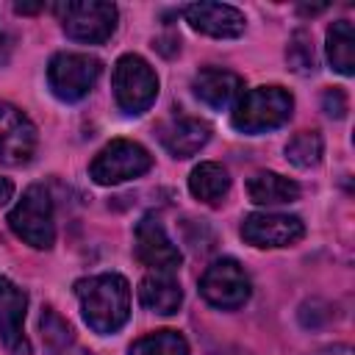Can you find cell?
I'll list each match as a JSON object with an SVG mask.
<instances>
[{
    "instance_id": "cell-24",
    "label": "cell",
    "mask_w": 355,
    "mask_h": 355,
    "mask_svg": "<svg viewBox=\"0 0 355 355\" xmlns=\"http://www.w3.org/2000/svg\"><path fill=\"white\" fill-rule=\"evenodd\" d=\"M347 108H349V103H347L344 89H338V86L324 89V94H322V111H324L327 116L341 119V116H347Z\"/></svg>"
},
{
    "instance_id": "cell-5",
    "label": "cell",
    "mask_w": 355,
    "mask_h": 355,
    "mask_svg": "<svg viewBox=\"0 0 355 355\" xmlns=\"http://www.w3.org/2000/svg\"><path fill=\"white\" fill-rule=\"evenodd\" d=\"M111 83H114L116 105L130 116L144 114L158 97V75L136 53H125L116 58Z\"/></svg>"
},
{
    "instance_id": "cell-2",
    "label": "cell",
    "mask_w": 355,
    "mask_h": 355,
    "mask_svg": "<svg viewBox=\"0 0 355 355\" xmlns=\"http://www.w3.org/2000/svg\"><path fill=\"white\" fill-rule=\"evenodd\" d=\"M294 97L283 86H255L244 92L230 114V122L239 133H266L291 119Z\"/></svg>"
},
{
    "instance_id": "cell-22",
    "label": "cell",
    "mask_w": 355,
    "mask_h": 355,
    "mask_svg": "<svg viewBox=\"0 0 355 355\" xmlns=\"http://www.w3.org/2000/svg\"><path fill=\"white\" fill-rule=\"evenodd\" d=\"M39 327H42V341H44L50 355H69L72 352V347H75L72 327L53 308H42Z\"/></svg>"
},
{
    "instance_id": "cell-15",
    "label": "cell",
    "mask_w": 355,
    "mask_h": 355,
    "mask_svg": "<svg viewBox=\"0 0 355 355\" xmlns=\"http://www.w3.org/2000/svg\"><path fill=\"white\" fill-rule=\"evenodd\" d=\"M211 139V125L197 116H180L164 128L161 141L172 158H191L200 153Z\"/></svg>"
},
{
    "instance_id": "cell-6",
    "label": "cell",
    "mask_w": 355,
    "mask_h": 355,
    "mask_svg": "<svg viewBox=\"0 0 355 355\" xmlns=\"http://www.w3.org/2000/svg\"><path fill=\"white\" fill-rule=\"evenodd\" d=\"M153 169V155L147 147L130 139L108 141L89 164V178L97 186H116L133 178H141Z\"/></svg>"
},
{
    "instance_id": "cell-26",
    "label": "cell",
    "mask_w": 355,
    "mask_h": 355,
    "mask_svg": "<svg viewBox=\"0 0 355 355\" xmlns=\"http://www.w3.org/2000/svg\"><path fill=\"white\" fill-rule=\"evenodd\" d=\"M8 53H11V39L6 31H0V64L8 61Z\"/></svg>"
},
{
    "instance_id": "cell-13",
    "label": "cell",
    "mask_w": 355,
    "mask_h": 355,
    "mask_svg": "<svg viewBox=\"0 0 355 355\" xmlns=\"http://www.w3.org/2000/svg\"><path fill=\"white\" fill-rule=\"evenodd\" d=\"M183 14L197 33H205L214 39H236L244 33V25H247L244 14L227 3H191L186 6Z\"/></svg>"
},
{
    "instance_id": "cell-7",
    "label": "cell",
    "mask_w": 355,
    "mask_h": 355,
    "mask_svg": "<svg viewBox=\"0 0 355 355\" xmlns=\"http://www.w3.org/2000/svg\"><path fill=\"white\" fill-rule=\"evenodd\" d=\"M103 72V61L89 53H55L47 64V86L61 103L83 100Z\"/></svg>"
},
{
    "instance_id": "cell-19",
    "label": "cell",
    "mask_w": 355,
    "mask_h": 355,
    "mask_svg": "<svg viewBox=\"0 0 355 355\" xmlns=\"http://www.w3.org/2000/svg\"><path fill=\"white\" fill-rule=\"evenodd\" d=\"M327 61L336 72L352 75L355 72V33L349 19H336L327 28Z\"/></svg>"
},
{
    "instance_id": "cell-1",
    "label": "cell",
    "mask_w": 355,
    "mask_h": 355,
    "mask_svg": "<svg viewBox=\"0 0 355 355\" xmlns=\"http://www.w3.org/2000/svg\"><path fill=\"white\" fill-rule=\"evenodd\" d=\"M75 297L86 324L100 333H116L130 316V283L116 272L92 275L75 283Z\"/></svg>"
},
{
    "instance_id": "cell-12",
    "label": "cell",
    "mask_w": 355,
    "mask_h": 355,
    "mask_svg": "<svg viewBox=\"0 0 355 355\" xmlns=\"http://www.w3.org/2000/svg\"><path fill=\"white\" fill-rule=\"evenodd\" d=\"M136 258L153 272H169V275L183 261L180 250L175 247V241L166 236L164 225L153 214L141 216L136 225Z\"/></svg>"
},
{
    "instance_id": "cell-21",
    "label": "cell",
    "mask_w": 355,
    "mask_h": 355,
    "mask_svg": "<svg viewBox=\"0 0 355 355\" xmlns=\"http://www.w3.org/2000/svg\"><path fill=\"white\" fill-rule=\"evenodd\" d=\"M322 155H324V139L319 130H300L286 144V158L300 169L316 166L322 161Z\"/></svg>"
},
{
    "instance_id": "cell-29",
    "label": "cell",
    "mask_w": 355,
    "mask_h": 355,
    "mask_svg": "<svg viewBox=\"0 0 355 355\" xmlns=\"http://www.w3.org/2000/svg\"><path fill=\"white\" fill-rule=\"evenodd\" d=\"M327 6H300V14H319V11H324Z\"/></svg>"
},
{
    "instance_id": "cell-4",
    "label": "cell",
    "mask_w": 355,
    "mask_h": 355,
    "mask_svg": "<svg viewBox=\"0 0 355 355\" xmlns=\"http://www.w3.org/2000/svg\"><path fill=\"white\" fill-rule=\"evenodd\" d=\"M61 28L69 39L83 44H103L114 36L119 11L114 3L105 0H69L55 6Z\"/></svg>"
},
{
    "instance_id": "cell-17",
    "label": "cell",
    "mask_w": 355,
    "mask_h": 355,
    "mask_svg": "<svg viewBox=\"0 0 355 355\" xmlns=\"http://www.w3.org/2000/svg\"><path fill=\"white\" fill-rule=\"evenodd\" d=\"M189 191L205 205H219L230 191V175L222 164L202 161L189 175Z\"/></svg>"
},
{
    "instance_id": "cell-25",
    "label": "cell",
    "mask_w": 355,
    "mask_h": 355,
    "mask_svg": "<svg viewBox=\"0 0 355 355\" xmlns=\"http://www.w3.org/2000/svg\"><path fill=\"white\" fill-rule=\"evenodd\" d=\"M11 197H14V183H11L8 178H3V175H0V208H3Z\"/></svg>"
},
{
    "instance_id": "cell-3",
    "label": "cell",
    "mask_w": 355,
    "mask_h": 355,
    "mask_svg": "<svg viewBox=\"0 0 355 355\" xmlns=\"http://www.w3.org/2000/svg\"><path fill=\"white\" fill-rule=\"evenodd\" d=\"M8 227L25 244L36 250H50L55 241V216H53L50 191L39 183L28 186L22 191V200L8 214Z\"/></svg>"
},
{
    "instance_id": "cell-23",
    "label": "cell",
    "mask_w": 355,
    "mask_h": 355,
    "mask_svg": "<svg viewBox=\"0 0 355 355\" xmlns=\"http://www.w3.org/2000/svg\"><path fill=\"white\" fill-rule=\"evenodd\" d=\"M286 61L288 67L297 72V75H311L316 69V53H313V42H311V33L305 28L294 31L291 39H288V47H286Z\"/></svg>"
},
{
    "instance_id": "cell-27",
    "label": "cell",
    "mask_w": 355,
    "mask_h": 355,
    "mask_svg": "<svg viewBox=\"0 0 355 355\" xmlns=\"http://www.w3.org/2000/svg\"><path fill=\"white\" fill-rule=\"evenodd\" d=\"M42 8H44L42 3H36V6H28V3H17V6H14V11H17V14H36V11H42Z\"/></svg>"
},
{
    "instance_id": "cell-9",
    "label": "cell",
    "mask_w": 355,
    "mask_h": 355,
    "mask_svg": "<svg viewBox=\"0 0 355 355\" xmlns=\"http://www.w3.org/2000/svg\"><path fill=\"white\" fill-rule=\"evenodd\" d=\"M36 125L11 103H0V164L22 166L36 153Z\"/></svg>"
},
{
    "instance_id": "cell-18",
    "label": "cell",
    "mask_w": 355,
    "mask_h": 355,
    "mask_svg": "<svg viewBox=\"0 0 355 355\" xmlns=\"http://www.w3.org/2000/svg\"><path fill=\"white\" fill-rule=\"evenodd\" d=\"M247 194L255 205H283L300 200V183L277 172H255L247 180Z\"/></svg>"
},
{
    "instance_id": "cell-11",
    "label": "cell",
    "mask_w": 355,
    "mask_h": 355,
    "mask_svg": "<svg viewBox=\"0 0 355 355\" xmlns=\"http://www.w3.org/2000/svg\"><path fill=\"white\" fill-rule=\"evenodd\" d=\"M28 311V294L14 280L0 275V344L6 355H33L31 341L22 330Z\"/></svg>"
},
{
    "instance_id": "cell-20",
    "label": "cell",
    "mask_w": 355,
    "mask_h": 355,
    "mask_svg": "<svg viewBox=\"0 0 355 355\" xmlns=\"http://www.w3.org/2000/svg\"><path fill=\"white\" fill-rule=\"evenodd\" d=\"M128 355H189V341L178 330H155L133 341Z\"/></svg>"
},
{
    "instance_id": "cell-14",
    "label": "cell",
    "mask_w": 355,
    "mask_h": 355,
    "mask_svg": "<svg viewBox=\"0 0 355 355\" xmlns=\"http://www.w3.org/2000/svg\"><path fill=\"white\" fill-rule=\"evenodd\" d=\"M191 89H194V94H197L205 105L222 111V108H227L230 103H236V100L244 94V78L236 75V72H230V69L205 67V69H200V72L194 75Z\"/></svg>"
},
{
    "instance_id": "cell-10",
    "label": "cell",
    "mask_w": 355,
    "mask_h": 355,
    "mask_svg": "<svg viewBox=\"0 0 355 355\" xmlns=\"http://www.w3.org/2000/svg\"><path fill=\"white\" fill-rule=\"evenodd\" d=\"M305 236V225L294 214H250L241 222V239L261 250L291 247Z\"/></svg>"
},
{
    "instance_id": "cell-16",
    "label": "cell",
    "mask_w": 355,
    "mask_h": 355,
    "mask_svg": "<svg viewBox=\"0 0 355 355\" xmlns=\"http://www.w3.org/2000/svg\"><path fill=\"white\" fill-rule=\"evenodd\" d=\"M139 300H141V305L147 311L161 313V316H172V313H178V308L183 302V288L175 280V275L150 272L139 283Z\"/></svg>"
},
{
    "instance_id": "cell-28",
    "label": "cell",
    "mask_w": 355,
    "mask_h": 355,
    "mask_svg": "<svg viewBox=\"0 0 355 355\" xmlns=\"http://www.w3.org/2000/svg\"><path fill=\"white\" fill-rule=\"evenodd\" d=\"M319 355H352V349H349L347 344H338V347H330V349H324V352H319Z\"/></svg>"
},
{
    "instance_id": "cell-8",
    "label": "cell",
    "mask_w": 355,
    "mask_h": 355,
    "mask_svg": "<svg viewBox=\"0 0 355 355\" xmlns=\"http://www.w3.org/2000/svg\"><path fill=\"white\" fill-rule=\"evenodd\" d=\"M200 294L214 308L236 311L250 300L252 286H250V277H247L244 266L236 258H219L202 272Z\"/></svg>"
}]
</instances>
